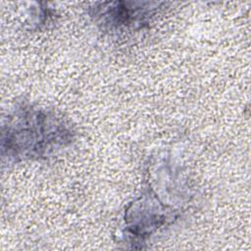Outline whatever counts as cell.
Returning <instances> with one entry per match:
<instances>
[{"label": "cell", "instance_id": "6da1fadb", "mask_svg": "<svg viewBox=\"0 0 251 251\" xmlns=\"http://www.w3.org/2000/svg\"><path fill=\"white\" fill-rule=\"evenodd\" d=\"M72 140L64 121L45 109L24 105L13 110L2 126V156L15 162L41 158Z\"/></svg>", "mask_w": 251, "mask_h": 251}]
</instances>
